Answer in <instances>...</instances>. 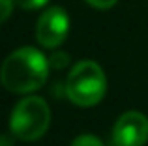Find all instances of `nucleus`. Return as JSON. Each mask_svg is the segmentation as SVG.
<instances>
[{
    "label": "nucleus",
    "mask_w": 148,
    "mask_h": 146,
    "mask_svg": "<svg viewBox=\"0 0 148 146\" xmlns=\"http://www.w3.org/2000/svg\"><path fill=\"white\" fill-rule=\"evenodd\" d=\"M49 58L34 47L13 51L0 68V83L15 94H30L40 90L49 77Z\"/></svg>",
    "instance_id": "nucleus-1"
},
{
    "label": "nucleus",
    "mask_w": 148,
    "mask_h": 146,
    "mask_svg": "<svg viewBox=\"0 0 148 146\" xmlns=\"http://www.w3.org/2000/svg\"><path fill=\"white\" fill-rule=\"evenodd\" d=\"M64 90L71 103L79 107H92L103 99L107 90V79L99 64L83 60L69 71Z\"/></svg>",
    "instance_id": "nucleus-2"
},
{
    "label": "nucleus",
    "mask_w": 148,
    "mask_h": 146,
    "mask_svg": "<svg viewBox=\"0 0 148 146\" xmlns=\"http://www.w3.org/2000/svg\"><path fill=\"white\" fill-rule=\"evenodd\" d=\"M51 122L49 105L43 98L30 96L15 105L11 113L10 128L19 141H36L47 131Z\"/></svg>",
    "instance_id": "nucleus-3"
},
{
    "label": "nucleus",
    "mask_w": 148,
    "mask_h": 146,
    "mask_svg": "<svg viewBox=\"0 0 148 146\" xmlns=\"http://www.w3.org/2000/svg\"><path fill=\"white\" fill-rule=\"evenodd\" d=\"M69 32L68 11L60 6L47 8L40 15L36 25V40L45 49H56L64 43Z\"/></svg>",
    "instance_id": "nucleus-4"
},
{
    "label": "nucleus",
    "mask_w": 148,
    "mask_h": 146,
    "mask_svg": "<svg viewBox=\"0 0 148 146\" xmlns=\"http://www.w3.org/2000/svg\"><path fill=\"white\" fill-rule=\"evenodd\" d=\"M148 141V118L137 111H127L112 128L114 146H145Z\"/></svg>",
    "instance_id": "nucleus-5"
},
{
    "label": "nucleus",
    "mask_w": 148,
    "mask_h": 146,
    "mask_svg": "<svg viewBox=\"0 0 148 146\" xmlns=\"http://www.w3.org/2000/svg\"><path fill=\"white\" fill-rule=\"evenodd\" d=\"M69 64V56L68 53H53V55L49 56V66L51 68H56V70H62V68H66Z\"/></svg>",
    "instance_id": "nucleus-6"
},
{
    "label": "nucleus",
    "mask_w": 148,
    "mask_h": 146,
    "mask_svg": "<svg viewBox=\"0 0 148 146\" xmlns=\"http://www.w3.org/2000/svg\"><path fill=\"white\" fill-rule=\"evenodd\" d=\"M71 146H103V143L96 135H81L73 141Z\"/></svg>",
    "instance_id": "nucleus-7"
},
{
    "label": "nucleus",
    "mask_w": 148,
    "mask_h": 146,
    "mask_svg": "<svg viewBox=\"0 0 148 146\" xmlns=\"http://www.w3.org/2000/svg\"><path fill=\"white\" fill-rule=\"evenodd\" d=\"M13 6H15V0H0V25L10 19Z\"/></svg>",
    "instance_id": "nucleus-8"
},
{
    "label": "nucleus",
    "mask_w": 148,
    "mask_h": 146,
    "mask_svg": "<svg viewBox=\"0 0 148 146\" xmlns=\"http://www.w3.org/2000/svg\"><path fill=\"white\" fill-rule=\"evenodd\" d=\"M47 2L49 0H15V4L23 10H40V8L47 6Z\"/></svg>",
    "instance_id": "nucleus-9"
},
{
    "label": "nucleus",
    "mask_w": 148,
    "mask_h": 146,
    "mask_svg": "<svg viewBox=\"0 0 148 146\" xmlns=\"http://www.w3.org/2000/svg\"><path fill=\"white\" fill-rule=\"evenodd\" d=\"M84 2H86L88 6L96 8V10H109V8H112L118 0H84Z\"/></svg>",
    "instance_id": "nucleus-10"
}]
</instances>
